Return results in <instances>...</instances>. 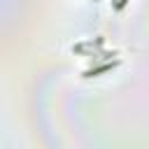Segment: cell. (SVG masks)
<instances>
[{
	"label": "cell",
	"mask_w": 149,
	"mask_h": 149,
	"mask_svg": "<svg viewBox=\"0 0 149 149\" xmlns=\"http://www.w3.org/2000/svg\"><path fill=\"white\" fill-rule=\"evenodd\" d=\"M93 2H98V0H93Z\"/></svg>",
	"instance_id": "obj_4"
},
{
	"label": "cell",
	"mask_w": 149,
	"mask_h": 149,
	"mask_svg": "<svg viewBox=\"0 0 149 149\" xmlns=\"http://www.w3.org/2000/svg\"><path fill=\"white\" fill-rule=\"evenodd\" d=\"M126 5H128V0H114V9H116V12H121Z\"/></svg>",
	"instance_id": "obj_3"
},
{
	"label": "cell",
	"mask_w": 149,
	"mask_h": 149,
	"mask_svg": "<svg viewBox=\"0 0 149 149\" xmlns=\"http://www.w3.org/2000/svg\"><path fill=\"white\" fill-rule=\"evenodd\" d=\"M119 65V61H109V63H100V65H95V68H88L86 72H84V77H98L100 72H109L112 68H116Z\"/></svg>",
	"instance_id": "obj_2"
},
{
	"label": "cell",
	"mask_w": 149,
	"mask_h": 149,
	"mask_svg": "<svg viewBox=\"0 0 149 149\" xmlns=\"http://www.w3.org/2000/svg\"><path fill=\"white\" fill-rule=\"evenodd\" d=\"M102 42H105L102 37H95V40H91V42L74 44V47H72V51H74V54H84V51H88V49H93V51H95V49H100V47H102Z\"/></svg>",
	"instance_id": "obj_1"
}]
</instances>
